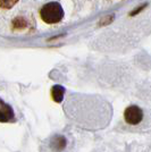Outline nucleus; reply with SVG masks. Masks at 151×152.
<instances>
[{
	"label": "nucleus",
	"mask_w": 151,
	"mask_h": 152,
	"mask_svg": "<svg viewBox=\"0 0 151 152\" xmlns=\"http://www.w3.org/2000/svg\"><path fill=\"white\" fill-rule=\"evenodd\" d=\"M13 25L16 28H24L26 26V20L23 17H17V18L14 19Z\"/></svg>",
	"instance_id": "nucleus-6"
},
{
	"label": "nucleus",
	"mask_w": 151,
	"mask_h": 152,
	"mask_svg": "<svg viewBox=\"0 0 151 152\" xmlns=\"http://www.w3.org/2000/svg\"><path fill=\"white\" fill-rule=\"evenodd\" d=\"M18 0H0V8L2 9H9L17 4Z\"/></svg>",
	"instance_id": "nucleus-5"
},
{
	"label": "nucleus",
	"mask_w": 151,
	"mask_h": 152,
	"mask_svg": "<svg viewBox=\"0 0 151 152\" xmlns=\"http://www.w3.org/2000/svg\"><path fill=\"white\" fill-rule=\"evenodd\" d=\"M64 93H65V90L63 86L60 85H55L52 90H51V95H52V99L56 102H62L64 99Z\"/></svg>",
	"instance_id": "nucleus-4"
},
{
	"label": "nucleus",
	"mask_w": 151,
	"mask_h": 152,
	"mask_svg": "<svg viewBox=\"0 0 151 152\" xmlns=\"http://www.w3.org/2000/svg\"><path fill=\"white\" fill-rule=\"evenodd\" d=\"M13 118V110L9 106L0 102V121H8Z\"/></svg>",
	"instance_id": "nucleus-3"
},
{
	"label": "nucleus",
	"mask_w": 151,
	"mask_h": 152,
	"mask_svg": "<svg viewBox=\"0 0 151 152\" xmlns=\"http://www.w3.org/2000/svg\"><path fill=\"white\" fill-rule=\"evenodd\" d=\"M114 15H110V16H107V17H103L102 18V20L100 22V26H103V25H107V24H109V23H111L114 20Z\"/></svg>",
	"instance_id": "nucleus-7"
},
{
	"label": "nucleus",
	"mask_w": 151,
	"mask_h": 152,
	"mask_svg": "<svg viewBox=\"0 0 151 152\" xmlns=\"http://www.w3.org/2000/svg\"><path fill=\"white\" fill-rule=\"evenodd\" d=\"M40 16L47 24H56L64 18V9L58 2H48L41 8Z\"/></svg>",
	"instance_id": "nucleus-1"
},
{
	"label": "nucleus",
	"mask_w": 151,
	"mask_h": 152,
	"mask_svg": "<svg viewBox=\"0 0 151 152\" xmlns=\"http://www.w3.org/2000/svg\"><path fill=\"white\" fill-rule=\"evenodd\" d=\"M125 121L131 125H138L143 119V111L136 106H130L124 113Z\"/></svg>",
	"instance_id": "nucleus-2"
}]
</instances>
